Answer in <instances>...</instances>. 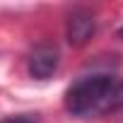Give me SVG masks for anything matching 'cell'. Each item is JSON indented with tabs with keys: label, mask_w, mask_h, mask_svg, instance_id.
<instances>
[{
	"label": "cell",
	"mask_w": 123,
	"mask_h": 123,
	"mask_svg": "<svg viewBox=\"0 0 123 123\" xmlns=\"http://www.w3.org/2000/svg\"><path fill=\"white\" fill-rule=\"evenodd\" d=\"M118 39H123V27H121V29H118Z\"/></svg>",
	"instance_id": "obj_6"
},
{
	"label": "cell",
	"mask_w": 123,
	"mask_h": 123,
	"mask_svg": "<svg viewBox=\"0 0 123 123\" xmlns=\"http://www.w3.org/2000/svg\"><path fill=\"white\" fill-rule=\"evenodd\" d=\"M97 31V19L89 10H75L70 12L65 22V39L70 46H85Z\"/></svg>",
	"instance_id": "obj_3"
},
{
	"label": "cell",
	"mask_w": 123,
	"mask_h": 123,
	"mask_svg": "<svg viewBox=\"0 0 123 123\" xmlns=\"http://www.w3.org/2000/svg\"><path fill=\"white\" fill-rule=\"evenodd\" d=\"M0 123H36V116H31V113H19V116H7V118H3Z\"/></svg>",
	"instance_id": "obj_5"
},
{
	"label": "cell",
	"mask_w": 123,
	"mask_h": 123,
	"mask_svg": "<svg viewBox=\"0 0 123 123\" xmlns=\"http://www.w3.org/2000/svg\"><path fill=\"white\" fill-rule=\"evenodd\" d=\"M58 63H60L58 46H53V43H41V46H36V48L29 53L27 70H29V75L36 77V80H48V77L58 70Z\"/></svg>",
	"instance_id": "obj_2"
},
{
	"label": "cell",
	"mask_w": 123,
	"mask_h": 123,
	"mask_svg": "<svg viewBox=\"0 0 123 123\" xmlns=\"http://www.w3.org/2000/svg\"><path fill=\"white\" fill-rule=\"evenodd\" d=\"M116 82L118 80L113 75H106V73L85 75V77L75 80L65 89V97H63L65 111L70 116H77V118L109 113V101H111Z\"/></svg>",
	"instance_id": "obj_1"
},
{
	"label": "cell",
	"mask_w": 123,
	"mask_h": 123,
	"mask_svg": "<svg viewBox=\"0 0 123 123\" xmlns=\"http://www.w3.org/2000/svg\"><path fill=\"white\" fill-rule=\"evenodd\" d=\"M121 109H123V82H116L113 94H111V101H109V113L121 111Z\"/></svg>",
	"instance_id": "obj_4"
}]
</instances>
